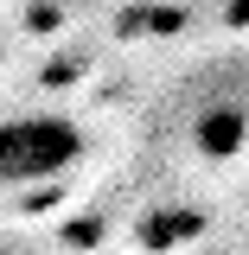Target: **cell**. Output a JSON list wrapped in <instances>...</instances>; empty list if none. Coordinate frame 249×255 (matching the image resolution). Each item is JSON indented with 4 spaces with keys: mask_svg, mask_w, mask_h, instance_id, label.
I'll return each instance as SVG.
<instances>
[{
    "mask_svg": "<svg viewBox=\"0 0 249 255\" xmlns=\"http://www.w3.org/2000/svg\"><path fill=\"white\" fill-rule=\"evenodd\" d=\"M83 128L70 115H13L0 122V191L13 185H51L83 159Z\"/></svg>",
    "mask_w": 249,
    "mask_h": 255,
    "instance_id": "6da1fadb",
    "label": "cell"
},
{
    "mask_svg": "<svg viewBox=\"0 0 249 255\" xmlns=\"http://www.w3.org/2000/svg\"><path fill=\"white\" fill-rule=\"evenodd\" d=\"M243 134H249L243 109H205V115L192 122V140H198L205 159H230L237 147H243Z\"/></svg>",
    "mask_w": 249,
    "mask_h": 255,
    "instance_id": "7a4b0ae2",
    "label": "cell"
},
{
    "mask_svg": "<svg viewBox=\"0 0 249 255\" xmlns=\"http://www.w3.org/2000/svg\"><path fill=\"white\" fill-rule=\"evenodd\" d=\"M122 32H160V38H173V32H186V13L179 6H134V13H122Z\"/></svg>",
    "mask_w": 249,
    "mask_h": 255,
    "instance_id": "277c9868",
    "label": "cell"
},
{
    "mask_svg": "<svg viewBox=\"0 0 249 255\" xmlns=\"http://www.w3.org/2000/svg\"><path fill=\"white\" fill-rule=\"evenodd\" d=\"M134 236H141V249H179L192 236H205V217H198V211H160V217H147Z\"/></svg>",
    "mask_w": 249,
    "mask_h": 255,
    "instance_id": "3957f363",
    "label": "cell"
}]
</instances>
